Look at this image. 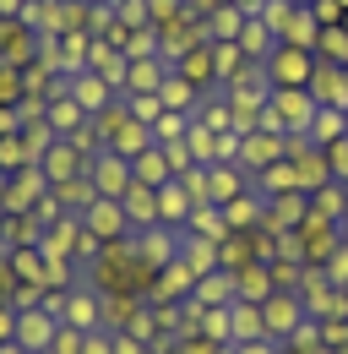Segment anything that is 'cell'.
Segmentation results:
<instances>
[{
  "label": "cell",
  "mask_w": 348,
  "mask_h": 354,
  "mask_svg": "<svg viewBox=\"0 0 348 354\" xmlns=\"http://www.w3.org/2000/svg\"><path fill=\"white\" fill-rule=\"evenodd\" d=\"M245 354H272V349H267V344H251V349H245Z\"/></svg>",
  "instance_id": "cell-8"
},
{
  "label": "cell",
  "mask_w": 348,
  "mask_h": 354,
  "mask_svg": "<svg viewBox=\"0 0 348 354\" xmlns=\"http://www.w3.org/2000/svg\"><path fill=\"white\" fill-rule=\"evenodd\" d=\"M93 175H98V191H104V196H126V191H130V169H126V158H120V153L98 158V169H93Z\"/></svg>",
  "instance_id": "cell-1"
},
{
  "label": "cell",
  "mask_w": 348,
  "mask_h": 354,
  "mask_svg": "<svg viewBox=\"0 0 348 354\" xmlns=\"http://www.w3.org/2000/svg\"><path fill=\"white\" fill-rule=\"evenodd\" d=\"M0 333H11V316H0Z\"/></svg>",
  "instance_id": "cell-9"
},
{
  "label": "cell",
  "mask_w": 348,
  "mask_h": 354,
  "mask_svg": "<svg viewBox=\"0 0 348 354\" xmlns=\"http://www.w3.org/2000/svg\"><path fill=\"white\" fill-rule=\"evenodd\" d=\"M0 191H6V175H0Z\"/></svg>",
  "instance_id": "cell-10"
},
{
  "label": "cell",
  "mask_w": 348,
  "mask_h": 354,
  "mask_svg": "<svg viewBox=\"0 0 348 354\" xmlns=\"http://www.w3.org/2000/svg\"><path fill=\"white\" fill-rule=\"evenodd\" d=\"M71 322H77V327H93V300H77V306H71Z\"/></svg>",
  "instance_id": "cell-7"
},
{
  "label": "cell",
  "mask_w": 348,
  "mask_h": 354,
  "mask_svg": "<svg viewBox=\"0 0 348 354\" xmlns=\"http://www.w3.org/2000/svg\"><path fill=\"white\" fill-rule=\"evenodd\" d=\"M115 229H120V207L115 202H98L93 207V234H115Z\"/></svg>",
  "instance_id": "cell-4"
},
{
  "label": "cell",
  "mask_w": 348,
  "mask_h": 354,
  "mask_svg": "<svg viewBox=\"0 0 348 354\" xmlns=\"http://www.w3.org/2000/svg\"><path fill=\"white\" fill-rule=\"evenodd\" d=\"M71 98H77L82 109H104L109 82H104V77H93V71H77V77H71Z\"/></svg>",
  "instance_id": "cell-2"
},
{
  "label": "cell",
  "mask_w": 348,
  "mask_h": 354,
  "mask_svg": "<svg viewBox=\"0 0 348 354\" xmlns=\"http://www.w3.org/2000/svg\"><path fill=\"white\" fill-rule=\"evenodd\" d=\"M283 49H289V55H278V60H272V66H278V77H283V82H304V77H310V55H300L294 44H283Z\"/></svg>",
  "instance_id": "cell-3"
},
{
  "label": "cell",
  "mask_w": 348,
  "mask_h": 354,
  "mask_svg": "<svg viewBox=\"0 0 348 354\" xmlns=\"http://www.w3.org/2000/svg\"><path fill=\"white\" fill-rule=\"evenodd\" d=\"M49 333H55V322L49 316H22V338L39 349V344H49Z\"/></svg>",
  "instance_id": "cell-5"
},
{
  "label": "cell",
  "mask_w": 348,
  "mask_h": 354,
  "mask_svg": "<svg viewBox=\"0 0 348 354\" xmlns=\"http://www.w3.org/2000/svg\"><path fill=\"white\" fill-rule=\"evenodd\" d=\"M213 196H234V169H213Z\"/></svg>",
  "instance_id": "cell-6"
}]
</instances>
